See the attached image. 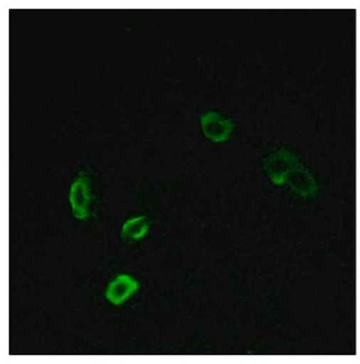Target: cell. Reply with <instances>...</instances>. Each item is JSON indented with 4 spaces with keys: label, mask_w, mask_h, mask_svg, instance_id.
<instances>
[{
    "label": "cell",
    "mask_w": 360,
    "mask_h": 364,
    "mask_svg": "<svg viewBox=\"0 0 360 364\" xmlns=\"http://www.w3.org/2000/svg\"><path fill=\"white\" fill-rule=\"evenodd\" d=\"M92 196V180L85 171H80L71 183L69 204L75 220L85 222L90 216Z\"/></svg>",
    "instance_id": "cell-1"
},
{
    "label": "cell",
    "mask_w": 360,
    "mask_h": 364,
    "mask_svg": "<svg viewBox=\"0 0 360 364\" xmlns=\"http://www.w3.org/2000/svg\"><path fill=\"white\" fill-rule=\"evenodd\" d=\"M299 164L295 154L286 149H280L276 152L270 153L263 162V166L269 179L277 186L285 185L290 174Z\"/></svg>",
    "instance_id": "cell-2"
},
{
    "label": "cell",
    "mask_w": 360,
    "mask_h": 364,
    "mask_svg": "<svg viewBox=\"0 0 360 364\" xmlns=\"http://www.w3.org/2000/svg\"><path fill=\"white\" fill-rule=\"evenodd\" d=\"M201 125L205 137L214 143L226 142L234 131L233 122L214 110L205 112L201 116Z\"/></svg>",
    "instance_id": "cell-3"
},
{
    "label": "cell",
    "mask_w": 360,
    "mask_h": 364,
    "mask_svg": "<svg viewBox=\"0 0 360 364\" xmlns=\"http://www.w3.org/2000/svg\"><path fill=\"white\" fill-rule=\"evenodd\" d=\"M139 289V282H135L132 277L121 274L116 277L108 284L106 290V299L113 305H122Z\"/></svg>",
    "instance_id": "cell-4"
},
{
    "label": "cell",
    "mask_w": 360,
    "mask_h": 364,
    "mask_svg": "<svg viewBox=\"0 0 360 364\" xmlns=\"http://www.w3.org/2000/svg\"><path fill=\"white\" fill-rule=\"evenodd\" d=\"M286 185H288L290 191L302 197H307L314 193V181L312 176L304 169L301 164L296 166L294 171L290 174Z\"/></svg>",
    "instance_id": "cell-5"
},
{
    "label": "cell",
    "mask_w": 360,
    "mask_h": 364,
    "mask_svg": "<svg viewBox=\"0 0 360 364\" xmlns=\"http://www.w3.org/2000/svg\"><path fill=\"white\" fill-rule=\"evenodd\" d=\"M150 230V223L144 216L133 217L124 223L121 237L125 242H134L143 239Z\"/></svg>",
    "instance_id": "cell-6"
}]
</instances>
